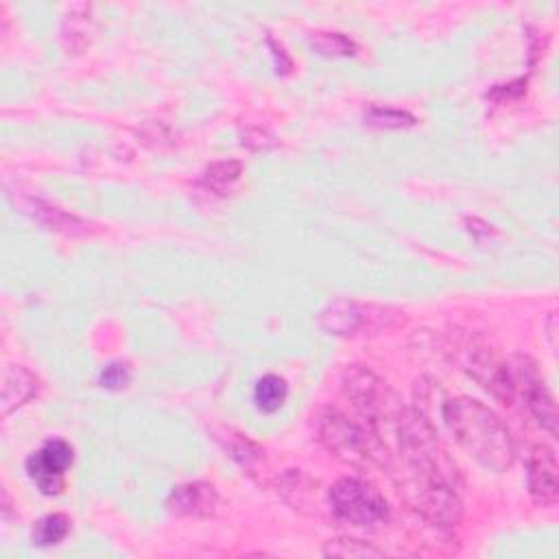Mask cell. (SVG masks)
Instances as JSON below:
<instances>
[{"label": "cell", "mask_w": 559, "mask_h": 559, "mask_svg": "<svg viewBox=\"0 0 559 559\" xmlns=\"http://www.w3.org/2000/svg\"><path fill=\"white\" fill-rule=\"evenodd\" d=\"M526 480L531 498L542 504L550 507L557 502L559 496V467L555 452L548 445H535L526 459Z\"/></svg>", "instance_id": "30bf717a"}, {"label": "cell", "mask_w": 559, "mask_h": 559, "mask_svg": "<svg viewBox=\"0 0 559 559\" xmlns=\"http://www.w3.org/2000/svg\"><path fill=\"white\" fill-rule=\"evenodd\" d=\"M314 432L319 443L338 461L354 467L384 465L386 450L382 439L360 421L349 419L341 411L325 408L314 417Z\"/></svg>", "instance_id": "3957f363"}, {"label": "cell", "mask_w": 559, "mask_h": 559, "mask_svg": "<svg viewBox=\"0 0 559 559\" xmlns=\"http://www.w3.org/2000/svg\"><path fill=\"white\" fill-rule=\"evenodd\" d=\"M72 465V445L63 439H48L26 459V472L39 491L52 496L63 489V474Z\"/></svg>", "instance_id": "9c48e42d"}, {"label": "cell", "mask_w": 559, "mask_h": 559, "mask_svg": "<svg viewBox=\"0 0 559 559\" xmlns=\"http://www.w3.org/2000/svg\"><path fill=\"white\" fill-rule=\"evenodd\" d=\"M306 480H308V478H306L304 474H299L297 469H290V472L284 476V480H282V493H284V496H288V493H297V489H304ZM306 496H312V489L301 491V498H293V500H290V504H293L295 509L306 507V504L310 502Z\"/></svg>", "instance_id": "d6986e66"}, {"label": "cell", "mask_w": 559, "mask_h": 559, "mask_svg": "<svg viewBox=\"0 0 559 559\" xmlns=\"http://www.w3.org/2000/svg\"><path fill=\"white\" fill-rule=\"evenodd\" d=\"M328 502L332 513L352 526L376 528L389 520L384 496L371 483L356 476L338 478L328 491Z\"/></svg>", "instance_id": "5b68a950"}, {"label": "cell", "mask_w": 559, "mask_h": 559, "mask_svg": "<svg viewBox=\"0 0 559 559\" xmlns=\"http://www.w3.org/2000/svg\"><path fill=\"white\" fill-rule=\"evenodd\" d=\"M39 391V380L24 367L11 365L4 371L2 380V413H11L15 406H22Z\"/></svg>", "instance_id": "7c38bea8"}, {"label": "cell", "mask_w": 559, "mask_h": 559, "mask_svg": "<svg viewBox=\"0 0 559 559\" xmlns=\"http://www.w3.org/2000/svg\"><path fill=\"white\" fill-rule=\"evenodd\" d=\"M240 177V162L227 159V162H216L212 166H207L205 175H203V183L207 188H212L214 192H223L227 190L236 179Z\"/></svg>", "instance_id": "2e32d148"}, {"label": "cell", "mask_w": 559, "mask_h": 559, "mask_svg": "<svg viewBox=\"0 0 559 559\" xmlns=\"http://www.w3.org/2000/svg\"><path fill=\"white\" fill-rule=\"evenodd\" d=\"M400 321V312L376 306V304H360L354 299H336L330 301L319 312V325L328 334L336 336H356V334H378L389 330Z\"/></svg>", "instance_id": "8992f818"}, {"label": "cell", "mask_w": 559, "mask_h": 559, "mask_svg": "<svg viewBox=\"0 0 559 559\" xmlns=\"http://www.w3.org/2000/svg\"><path fill=\"white\" fill-rule=\"evenodd\" d=\"M312 44L323 55H352L354 44L341 33H312Z\"/></svg>", "instance_id": "ac0fdd59"}, {"label": "cell", "mask_w": 559, "mask_h": 559, "mask_svg": "<svg viewBox=\"0 0 559 559\" xmlns=\"http://www.w3.org/2000/svg\"><path fill=\"white\" fill-rule=\"evenodd\" d=\"M131 380V371L127 362H109L100 373V384L105 389H122Z\"/></svg>", "instance_id": "ffe728a7"}, {"label": "cell", "mask_w": 559, "mask_h": 559, "mask_svg": "<svg viewBox=\"0 0 559 559\" xmlns=\"http://www.w3.org/2000/svg\"><path fill=\"white\" fill-rule=\"evenodd\" d=\"M323 555H332V557H354V559H367V557H382V550H378L376 546L360 542V539H352V537H341V539H330L323 548Z\"/></svg>", "instance_id": "9a60e30c"}, {"label": "cell", "mask_w": 559, "mask_h": 559, "mask_svg": "<svg viewBox=\"0 0 559 559\" xmlns=\"http://www.w3.org/2000/svg\"><path fill=\"white\" fill-rule=\"evenodd\" d=\"M439 415L456 443L483 467L504 472L515 459V441L507 424L483 402L445 397Z\"/></svg>", "instance_id": "7a4b0ae2"}, {"label": "cell", "mask_w": 559, "mask_h": 559, "mask_svg": "<svg viewBox=\"0 0 559 559\" xmlns=\"http://www.w3.org/2000/svg\"><path fill=\"white\" fill-rule=\"evenodd\" d=\"M467 373L500 404L513 406L518 400V373L515 365L500 358L487 345H474L465 358Z\"/></svg>", "instance_id": "52a82bcc"}, {"label": "cell", "mask_w": 559, "mask_h": 559, "mask_svg": "<svg viewBox=\"0 0 559 559\" xmlns=\"http://www.w3.org/2000/svg\"><path fill=\"white\" fill-rule=\"evenodd\" d=\"M367 124L373 127H386V129H397V127H411L415 124V118L406 111L400 109H389V107H371L365 114Z\"/></svg>", "instance_id": "e0dca14e"}, {"label": "cell", "mask_w": 559, "mask_h": 559, "mask_svg": "<svg viewBox=\"0 0 559 559\" xmlns=\"http://www.w3.org/2000/svg\"><path fill=\"white\" fill-rule=\"evenodd\" d=\"M515 373H518V397L524 400L531 415L537 419V424L548 430L552 437H557V406L555 397L544 384V380L537 376L535 365L526 356L513 358Z\"/></svg>", "instance_id": "ba28073f"}, {"label": "cell", "mask_w": 559, "mask_h": 559, "mask_svg": "<svg viewBox=\"0 0 559 559\" xmlns=\"http://www.w3.org/2000/svg\"><path fill=\"white\" fill-rule=\"evenodd\" d=\"M216 507V491L207 483H186L173 487L168 496V509L177 515H192V518H207L214 513Z\"/></svg>", "instance_id": "8fae6325"}, {"label": "cell", "mask_w": 559, "mask_h": 559, "mask_svg": "<svg viewBox=\"0 0 559 559\" xmlns=\"http://www.w3.org/2000/svg\"><path fill=\"white\" fill-rule=\"evenodd\" d=\"M286 395H288L286 380L275 373L262 376L253 386V402L262 413H275L286 402Z\"/></svg>", "instance_id": "4fadbf2b"}, {"label": "cell", "mask_w": 559, "mask_h": 559, "mask_svg": "<svg viewBox=\"0 0 559 559\" xmlns=\"http://www.w3.org/2000/svg\"><path fill=\"white\" fill-rule=\"evenodd\" d=\"M343 391L365 424L380 437L386 424H395L402 402L395 393L367 367L354 365L343 373ZM382 439V437H380Z\"/></svg>", "instance_id": "277c9868"}, {"label": "cell", "mask_w": 559, "mask_h": 559, "mask_svg": "<svg viewBox=\"0 0 559 559\" xmlns=\"http://www.w3.org/2000/svg\"><path fill=\"white\" fill-rule=\"evenodd\" d=\"M70 531V520L63 513H50L41 518L33 528V544L52 546L59 544Z\"/></svg>", "instance_id": "5bb4252c"}, {"label": "cell", "mask_w": 559, "mask_h": 559, "mask_svg": "<svg viewBox=\"0 0 559 559\" xmlns=\"http://www.w3.org/2000/svg\"><path fill=\"white\" fill-rule=\"evenodd\" d=\"M393 432L406 467L402 491L411 507L437 526L456 524L463 515L461 478L428 415L402 406Z\"/></svg>", "instance_id": "6da1fadb"}]
</instances>
